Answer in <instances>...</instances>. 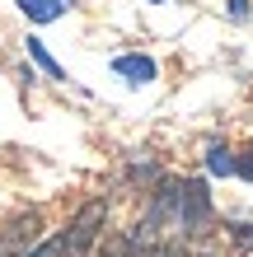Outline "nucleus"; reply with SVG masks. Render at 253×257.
<instances>
[{
    "label": "nucleus",
    "instance_id": "obj_1",
    "mask_svg": "<svg viewBox=\"0 0 253 257\" xmlns=\"http://www.w3.org/2000/svg\"><path fill=\"white\" fill-rule=\"evenodd\" d=\"M103 224H108V201H85L75 210V220L66 224V252L70 257H85L89 248L99 243V234H103Z\"/></svg>",
    "mask_w": 253,
    "mask_h": 257
},
{
    "label": "nucleus",
    "instance_id": "obj_2",
    "mask_svg": "<svg viewBox=\"0 0 253 257\" xmlns=\"http://www.w3.org/2000/svg\"><path fill=\"white\" fill-rule=\"evenodd\" d=\"M206 220H211V192H206V183H183L178 187L174 229L192 238V234H206Z\"/></svg>",
    "mask_w": 253,
    "mask_h": 257
},
{
    "label": "nucleus",
    "instance_id": "obj_3",
    "mask_svg": "<svg viewBox=\"0 0 253 257\" xmlns=\"http://www.w3.org/2000/svg\"><path fill=\"white\" fill-rule=\"evenodd\" d=\"M113 75L141 89V84H155L159 66H155V56H145V52H122V56H113Z\"/></svg>",
    "mask_w": 253,
    "mask_h": 257
},
{
    "label": "nucleus",
    "instance_id": "obj_4",
    "mask_svg": "<svg viewBox=\"0 0 253 257\" xmlns=\"http://www.w3.org/2000/svg\"><path fill=\"white\" fill-rule=\"evenodd\" d=\"M19 10H24V19H33V24H56L61 14L75 10V0H19Z\"/></svg>",
    "mask_w": 253,
    "mask_h": 257
},
{
    "label": "nucleus",
    "instance_id": "obj_5",
    "mask_svg": "<svg viewBox=\"0 0 253 257\" xmlns=\"http://www.w3.org/2000/svg\"><path fill=\"white\" fill-rule=\"evenodd\" d=\"M28 56H33V66H42L47 70V80H66V70H61V61L47 52V42L42 38H28Z\"/></svg>",
    "mask_w": 253,
    "mask_h": 257
},
{
    "label": "nucleus",
    "instance_id": "obj_6",
    "mask_svg": "<svg viewBox=\"0 0 253 257\" xmlns=\"http://www.w3.org/2000/svg\"><path fill=\"white\" fill-rule=\"evenodd\" d=\"M206 173H211V178H234V155H230L225 145L206 150Z\"/></svg>",
    "mask_w": 253,
    "mask_h": 257
},
{
    "label": "nucleus",
    "instance_id": "obj_7",
    "mask_svg": "<svg viewBox=\"0 0 253 257\" xmlns=\"http://www.w3.org/2000/svg\"><path fill=\"white\" fill-rule=\"evenodd\" d=\"M19 257H70V252H66V238L56 234V238H47V243H38V248H28V252H19Z\"/></svg>",
    "mask_w": 253,
    "mask_h": 257
},
{
    "label": "nucleus",
    "instance_id": "obj_8",
    "mask_svg": "<svg viewBox=\"0 0 253 257\" xmlns=\"http://www.w3.org/2000/svg\"><path fill=\"white\" fill-rule=\"evenodd\" d=\"M230 238H234V248H253V224H230Z\"/></svg>",
    "mask_w": 253,
    "mask_h": 257
},
{
    "label": "nucleus",
    "instance_id": "obj_9",
    "mask_svg": "<svg viewBox=\"0 0 253 257\" xmlns=\"http://www.w3.org/2000/svg\"><path fill=\"white\" fill-rule=\"evenodd\" d=\"M234 173H239V178H244V183H253V145L244 150V155H239V159H234Z\"/></svg>",
    "mask_w": 253,
    "mask_h": 257
},
{
    "label": "nucleus",
    "instance_id": "obj_10",
    "mask_svg": "<svg viewBox=\"0 0 253 257\" xmlns=\"http://www.w3.org/2000/svg\"><path fill=\"white\" fill-rule=\"evenodd\" d=\"M225 14H230L234 24H244V19H248L253 10H248V0H225Z\"/></svg>",
    "mask_w": 253,
    "mask_h": 257
},
{
    "label": "nucleus",
    "instance_id": "obj_11",
    "mask_svg": "<svg viewBox=\"0 0 253 257\" xmlns=\"http://www.w3.org/2000/svg\"><path fill=\"white\" fill-rule=\"evenodd\" d=\"M145 5H169V0H145Z\"/></svg>",
    "mask_w": 253,
    "mask_h": 257
},
{
    "label": "nucleus",
    "instance_id": "obj_12",
    "mask_svg": "<svg viewBox=\"0 0 253 257\" xmlns=\"http://www.w3.org/2000/svg\"><path fill=\"white\" fill-rule=\"evenodd\" d=\"M197 257H216V252H197Z\"/></svg>",
    "mask_w": 253,
    "mask_h": 257
}]
</instances>
